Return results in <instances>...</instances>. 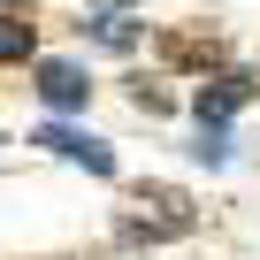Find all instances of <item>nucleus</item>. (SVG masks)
I'll return each mask as SVG.
<instances>
[{"label":"nucleus","instance_id":"nucleus-10","mask_svg":"<svg viewBox=\"0 0 260 260\" xmlns=\"http://www.w3.org/2000/svg\"><path fill=\"white\" fill-rule=\"evenodd\" d=\"M92 8H107V16H115V8H122V0H92Z\"/></svg>","mask_w":260,"mask_h":260},{"label":"nucleus","instance_id":"nucleus-4","mask_svg":"<svg viewBox=\"0 0 260 260\" xmlns=\"http://www.w3.org/2000/svg\"><path fill=\"white\" fill-rule=\"evenodd\" d=\"M39 100H46L54 115H69V107L92 100V77H84L77 61H39Z\"/></svg>","mask_w":260,"mask_h":260},{"label":"nucleus","instance_id":"nucleus-3","mask_svg":"<svg viewBox=\"0 0 260 260\" xmlns=\"http://www.w3.org/2000/svg\"><path fill=\"white\" fill-rule=\"evenodd\" d=\"M252 100V77H237V69H214L207 84H199V100H191V115H199V130H222L237 107Z\"/></svg>","mask_w":260,"mask_h":260},{"label":"nucleus","instance_id":"nucleus-1","mask_svg":"<svg viewBox=\"0 0 260 260\" xmlns=\"http://www.w3.org/2000/svg\"><path fill=\"white\" fill-rule=\"evenodd\" d=\"M191 222H199V207H191L184 184H138V191H130V214H122V237L161 245V237H184Z\"/></svg>","mask_w":260,"mask_h":260},{"label":"nucleus","instance_id":"nucleus-7","mask_svg":"<svg viewBox=\"0 0 260 260\" xmlns=\"http://www.w3.org/2000/svg\"><path fill=\"white\" fill-rule=\"evenodd\" d=\"M92 31H100V46H115V54H130V46H138V31H130L122 16H100Z\"/></svg>","mask_w":260,"mask_h":260},{"label":"nucleus","instance_id":"nucleus-9","mask_svg":"<svg viewBox=\"0 0 260 260\" xmlns=\"http://www.w3.org/2000/svg\"><path fill=\"white\" fill-rule=\"evenodd\" d=\"M130 100H138V115H161V107H169V92H161V84H138Z\"/></svg>","mask_w":260,"mask_h":260},{"label":"nucleus","instance_id":"nucleus-6","mask_svg":"<svg viewBox=\"0 0 260 260\" xmlns=\"http://www.w3.org/2000/svg\"><path fill=\"white\" fill-rule=\"evenodd\" d=\"M31 46H39V31H31L23 16L0 8V61H31Z\"/></svg>","mask_w":260,"mask_h":260},{"label":"nucleus","instance_id":"nucleus-8","mask_svg":"<svg viewBox=\"0 0 260 260\" xmlns=\"http://www.w3.org/2000/svg\"><path fill=\"white\" fill-rule=\"evenodd\" d=\"M191 153H199V161H214V169H222V161H230V138H222V130H199V146H191Z\"/></svg>","mask_w":260,"mask_h":260},{"label":"nucleus","instance_id":"nucleus-5","mask_svg":"<svg viewBox=\"0 0 260 260\" xmlns=\"http://www.w3.org/2000/svg\"><path fill=\"white\" fill-rule=\"evenodd\" d=\"M161 54L176 69H222V39L214 31H161Z\"/></svg>","mask_w":260,"mask_h":260},{"label":"nucleus","instance_id":"nucleus-2","mask_svg":"<svg viewBox=\"0 0 260 260\" xmlns=\"http://www.w3.org/2000/svg\"><path fill=\"white\" fill-rule=\"evenodd\" d=\"M31 146H46V153H61V161H84L92 176H115V153H107V138H92V130L46 122V130H31Z\"/></svg>","mask_w":260,"mask_h":260}]
</instances>
